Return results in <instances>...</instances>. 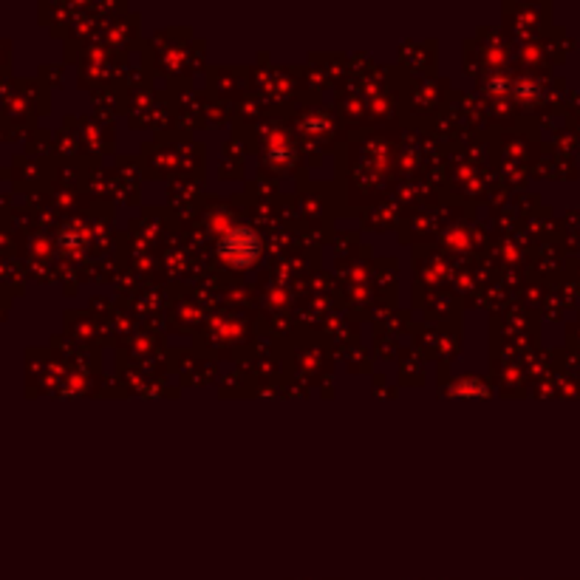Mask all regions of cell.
Listing matches in <instances>:
<instances>
[{
  "instance_id": "1",
  "label": "cell",
  "mask_w": 580,
  "mask_h": 580,
  "mask_svg": "<svg viewBox=\"0 0 580 580\" xmlns=\"http://www.w3.org/2000/svg\"><path fill=\"white\" fill-rule=\"evenodd\" d=\"M258 252H260L258 236L247 227L229 229L224 236V241H221V258L232 267H249L252 260L258 258Z\"/></svg>"
}]
</instances>
